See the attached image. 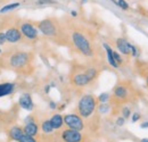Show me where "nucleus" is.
Segmentation results:
<instances>
[{
    "mask_svg": "<svg viewBox=\"0 0 148 142\" xmlns=\"http://www.w3.org/2000/svg\"><path fill=\"white\" fill-rule=\"evenodd\" d=\"M140 118H141V115H140L139 113H133V114L131 115V122H132V123L138 122Z\"/></svg>",
    "mask_w": 148,
    "mask_h": 142,
    "instance_id": "nucleus-27",
    "label": "nucleus"
},
{
    "mask_svg": "<svg viewBox=\"0 0 148 142\" xmlns=\"http://www.w3.org/2000/svg\"><path fill=\"white\" fill-rule=\"evenodd\" d=\"M18 105L21 106V108H23L27 111H32L34 109V104H33V100H32V97L30 93L21 94L18 99Z\"/></svg>",
    "mask_w": 148,
    "mask_h": 142,
    "instance_id": "nucleus-13",
    "label": "nucleus"
},
{
    "mask_svg": "<svg viewBox=\"0 0 148 142\" xmlns=\"http://www.w3.org/2000/svg\"><path fill=\"white\" fill-rule=\"evenodd\" d=\"M121 114H122V117H124L125 119H128L130 116L132 115V113H131V109H130L128 106H124L122 108V110H121Z\"/></svg>",
    "mask_w": 148,
    "mask_h": 142,
    "instance_id": "nucleus-22",
    "label": "nucleus"
},
{
    "mask_svg": "<svg viewBox=\"0 0 148 142\" xmlns=\"http://www.w3.org/2000/svg\"><path fill=\"white\" fill-rule=\"evenodd\" d=\"M120 8H122L123 10H128L130 7H129V3L125 1V0H117V5Z\"/></svg>",
    "mask_w": 148,
    "mask_h": 142,
    "instance_id": "nucleus-25",
    "label": "nucleus"
},
{
    "mask_svg": "<svg viewBox=\"0 0 148 142\" xmlns=\"http://www.w3.org/2000/svg\"><path fill=\"white\" fill-rule=\"evenodd\" d=\"M146 85H147V88H148V75L146 76Z\"/></svg>",
    "mask_w": 148,
    "mask_h": 142,
    "instance_id": "nucleus-36",
    "label": "nucleus"
},
{
    "mask_svg": "<svg viewBox=\"0 0 148 142\" xmlns=\"http://www.w3.org/2000/svg\"><path fill=\"white\" fill-rule=\"evenodd\" d=\"M18 142H39V141H38L37 138H34V137H30V135L24 134V135L19 139Z\"/></svg>",
    "mask_w": 148,
    "mask_h": 142,
    "instance_id": "nucleus-23",
    "label": "nucleus"
},
{
    "mask_svg": "<svg viewBox=\"0 0 148 142\" xmlns=\"http://www.w3.org/2000/svg\"><path fill=\"white\" fill-rule=\"evenodd\" d=\"M71 40L72 44L74 46L75 50L79 51L82 56L84 57H92L95 55V48H93L92 41L90 38L84 34V32L74 30L71 33Z\"/></svg>",
    "mask_w": 148,
    "mask_h": 142,
    "instance_id": "nucleus-2",
    "label": "nucleus"
},
{
    "mask_svg": "<svg viewBox=\"0 0 148 142\" xmlns=\"http://www.w3.org/2000/svg\"><path fill=\"white\" fill-rule=\"evenodd\" d=\"M39 31L49 39H59L63 36V30L56 18H45L38 23Z\"/></svg>",
    "mask_w": 148,
    "mask_h": 142,
    "instance_id": "nucleus-4",
    "label": "nucleus"
},
{
    "mask_svg": "<svg viewBox=\"0 0 148 142\" xmlns=\"http://www.w3.org/2000/svg\"><path fill=\"white\" fill-rule=\"evenodd\" d=\"M138 55H139V50H138V48H137L136 46H133V44H132V46H131V56L136 58V57H138Z\"/></svg>",
    "mask_w": 148,
    "mask_h": 142,
    "instance_id": "nucleus-28",
    "label": "nucleus"
},
{
    "mask_svg": "<svg viewBox=\"0 0 148 142\" xmlns=\"http://www.w3.org/2000/svg\"><path fill=\"white\" fill-rule=\"evenodd\" d=\"M5 34H6V40H7V42H9V43H12V44L21 42L22 39H23V36H22V33H21L19 27H16V26L9 27V29L5 32Z\"/></svg>",
    "mask_w": 148,
    "mask_h": 142,
    "instance_id": "nucleus-11",
    "label": "nucleus"
},
{
    "mask_svg": "<svg viewBox=\"0 0 148 142\" xmlns=\"http://www.w3.org/2000/svg\"><path fill=\"white\" fill-rule=\"evenodd\" d=\"M6 42H7V40H6V34H5V32L0 31V47L3 46Z\"/></svg>",
    "mask_w": 148,
    "mask_h": 142,
    "instance_id": "nucleus-29",
    "label": "nucleus"
},
{
    "mask_svg": "<svg viewBox=\"0 0 148 142\" xmlns=\"http://www.w3.org/2000/svg\"><path fill=\"white\" fill-rule=\"evenodd\" d=\"M19 5H21L19 2H13V3L6 5V6H3V7L0 9V13L3 14V13H7V12H10V10H13V9H16Z\"/></svg>",
    "mask_w": 148,
    "mask_h": 142,
    "instance_id": "nucleus-21",
    "label": "nucleus"
},
{
    "mask_svg": "<svg viewBox=\"0 0 148 142\" xmlns=\"http://www.w3.org/2000/svg\"><path fill=\"white\" fill-rule=\"evenodd\" d=\"M140 142H148V139H147V138H145V139H141V140H140Z\"/></svg>",
    "mask_w": 148,
    "mask_h": 142,
    "instance_id": "nucleus-35",
    "label": "nucleus"
},
{
    "mask_svg": "<svg viewBox=\"0 0 148 142\" xmlns=\"http://www.w3.org/2000/svg\"><path fill=\"white\" fill-rule=\"evenodd\" d=\"M55 142H86V135L80 131L65 127L60 131H57Z\"/></svg>",
    "mask_w": 148,
    "mask_h": 142,
    "instance_id": "nucleus-5",
    "label": "nucleus"
},
{
    "mask_svg": "<svg viewBox=\"0 0 148 142\" xmlns=\"http://www.w3.org/2000/svg\"><path fill=\"white\" fill-rule=\"evenodd\" d=\"M3 66L12 71H25L30 67L32 55L26 51H15L3 56Z\"/></svg>",
    "mask_w": 148,
    "mask_h": 142,
    "instance_id": "nucleus-1",
    "label": "nucleus"
},
{
    "mask_svg": "<svg viewBox=\"0 0 148 142\" xmlns=\"http://www.w3.org/2000/svg\"><path fill=\"white\" fill-rule=\"evenodd\" d=\"M113 57H114V60L116 61V64H117L119 66L123 64V58L121 57V55H120V53H117V51L113 50Z\"/></svg>",
    "mask_w": 148,
    "mask_h": 142,
    "instance_id": "nucleus-24",
    "label": "nucleus"
},
{
    "mask_svg": "<svg viewBox=\"0 0 148 142\" xmlns=\"http://www.w3.org/2000/svg\"><path fill=\"white\" fill-rule=\"evenodd\" d=\"M140 127H141V128H148V121L147 122H143V123L140 124Z\"/></svg>",
    "mask_w": 148,
    "mask_h": 142,
    "instance_id": "nucleus-32",
    "label": "nucleus"
},
{
    "mask_svg": "<svg viewBox=\"0 0 148 142\" xmlns=\"http://www.w3.org/2000/svg\"><path fill=\"white\" fill-rule=\"evenodd\" d=\"M98 104L99 102L97 100V97H95L93 94H84L77 102L76 114L80 115L83 119H89L97 110Z\"/></svg>",
    "mask_w": 148,
    "mask_h": 142,
    "instance_id": "nucleus-3",
    "label": "nucleus"
},
{
    "mask_svg": "<svg viewBox=\"0 0 148 142\" xmlns=\"http://www.w3.org/2000/svg\"><path fill=\"white\" fill-rule=\"evenodd\" d=\"M129 96V88L127 85H124V84H119L113 90V98L116 99L119 102H123V101L128 100Z\"/></svg>",
    "mask_w": 148,
    "mask_h": 142,
    "instance_id": "nucleus-10",
    "label": "nucleus"
},
{
    "mask_svg": "<svg viewBox=\"0 0 148 142\" xmlns=\"http://www.w3.org/2000/svg\"><path fill=\"white\" fill-rule=\"evenodd\" d=\"M64 126L71 130L82 132L86 128V123H84V119L80 115L75 113H71V114L64 115Z\"/></svg>",
    "mask_w": 148,
    "mask_h": 142,
    "instance_id": "nucleus-6",
    "label": "nucleus"
},
{
    "mask_svg": "<svg viewBox=\"0 0 148 142\" xmlns=\"http://www.w3.org/2000/svg\"><path fill=\"white\" fill-rule=\"evenodd\" d=\"M71 15H72L73 17H76V16H77V13H76L75 10H72V12H71Z\"/></svg>",
    "mask_w": 148,
    "mask_h": 142,
    "instance_id": "nucleus-34",
    "label": "nucleus"
},
{
    "mask_svg": "<svg viewBox=\"0 0 148 142\" xmlns=\"http://www.w3.org/2000/svg\"><path fill=\"white\" fill-rule=\"evenodd\" d=\"M125 118L124 117H122V116H119L117 118H116V121H115V124L117 125V126H123V125L125 124Z\"/></svg>",
    "mask_w": 148,
    "mask_h": 142,
    "instance_id": "nucleus-26",
    "label": "nucleus"
},
{
    "mask_svg": "<svg viewBox=\"0 0 148 142\" xmlns=\"http://www.w3.org/2000/svg\"><path fill=\"white\" fill-rule=\"evenodd\" d=\"M103 47H104V49H105V51H106V56H107V61H108V64L111 65L112 67H114V68H119L120 66H119V65L116 64V61L114 60V57H113V49L110 47V44H107V43H103Z\"/></svg>",
    "mask_w": 148,
    "mask_h": 142,
    "instance_id": "nucleus-18",
    "label": "nucleus"
},
{
    "mask_svg": "<svg viewBox=\"0 0 148 142\" xmlns=\"http://www.w3.org/2000/svg\"><path fill=\"white\" fill-rule=\"evenodd\" d=\"M1 51H2V50H1V48H0V53H1Z\"/></svg>",
    "mask_w": 148,
    "mask_h": 142,
    "instance_id": "nucleus-37",
    "label": "nucleus"
},
{
    "mask_svg": "<svg viewBox=\"0 0 148 142\" xmlns=\"http://www.w3.org/2000/svg\"><path fill=\"white\" fill-rule=\"evenodd\" d=\"M70 82L74 88H84V87L91 84L89 77L86 74V68L74 70L70 76Z\"/></svg>",
    "mask_w": 148,
    "mask_h": 142,
    "instance_id": "nucleus-7",
    "label": "nucleus"
},
{
    "mask_svg": "<svg viewBox=\"0 0 148 142\" xmlns=\"http://www.w3.org/2000/svg\"><path fill=\"white\" fill-rule=\"evenodd\" d=\"M49 108L55 110V109H57V104H56L55 101H49Z\"/></svg>",
    "mask_w": 148,
    "mask_h": 142,
    "instance_id": "nucleus-31",
    "label": "nucleus"
},
{
    "mask_svg": "<svg viewBox=\"0 0 148 142\" xmlns=\"http://www.w3.org/2000/svg\"><path fill=\"white\" fill-rule=\"evenodd\" d=\"M8 138L9 140H13V141H19V139L24 135V131H23V127H21L18 125H13L9 131H8Z\"/></svg>",
    "mask_w": 148,
    "mask_h": 142,
    "instance_id": "nucleus-15",
    "label": "nucleus"
},
{
    "mask_svg": "<svg viewBox=\"0 0 148 142\" xmlns=\"http://www.w3.org/2000/svg\"><path fill=\"white\" fill-rule=\"evenodd\" d=\"M111 107L112 106L108 104V102H106V104H99L98 107H97V110H98V113H99V114L105 115V114H107V113L110 111Z\"/></svg>",
    "mask_w": 148,
    "mask_h": 142,
    "instance_id": "nucleus-20",
    "label": "nucleus"
},
{
    "mask_svg": "<svg viewBox=\"0 0 148 142\" xmlns=\"http://www.w3.org/2000/svg\"><path fill=\"white\" fill-rule=\"evenodd\" d=\"M39 130H40V126H39V122L36 118V116L29 115L24 121V126H23L24 134L37 138L39 135Z\"/></svg>",
    "mask_w": 148,
    "mask_h": 142,
    "instance_id": "nucleus-8",
    "label": "nucleus"
},
{
    "mask_svg": "<svg viewBox=\"0 0 148 142\" xmlns=\"http://www.w3.org/2000/svg\"><path fill=\"white\" fill-rule=\"evenodd\" d=\"M38 3L39 5H53L56 3L55 0H38Z\"/></svg>",
    "mask_w": 148,
    "mask_h": 142,
    "instance_id": "nucleus-30",
    "label": "nucleus"
},
{
    "mask_svg": "<svg viewBox=\"0 0 148 142\" xmlns=\"http://www.w3.org/2000/svg\"><path fill=\"white\" fill-rule=\"evenodd\" d=\"M115 43H116L117 50L122 53V55H125V56H130L131 55V46L132 44L130 43L127 39H124V38H117L116 41H115Z\"/></svg>",
    "mask_w": 148,
    "mask_h": 142,
    "instance_id": "nucleus-14",
    "label": "nucleus"
},
{
    "mask_svg": "<svg viewBox=\"0 0 148 142\" xmlns=\"http://www.w3.org/2000/svg\"><path fill=\"white\" fill-rule=\"evenodd\" d=\"M50 123L53 125L55 131H60L64 127V116L60 115L59 113H55L50 118H49Z\"/></svg>",
    "mask_w": 148,
    "mask_h": 142,
    "instance_id": "nucleus-16",
    "label": "nucleus"
},
{
    "mask_svg": "<svg viewBox=\"0 0 148 142\" xmlns=\"http://www.w3.org/2000/svg\"><path fill=\"white\" fill-rule=\"evenodd\" d=\"M40 128H41V132H42L43 138H49V139H51L53 141L55 142L56 133H55L54 127H53V125L50 123V121H49V118H46V119L41 121V123H40Z\"/></svg>",
    "mask_w": 148,
    "mask_h": 142,
    "instance_id": "nucleus-12",
    "label": "nucleus"
},
{
    "mask_svg": "<svg viewBox=\"0 0 148 142\" xmlns=\"http://www.w3.org/2000/svg\"><path fill=\"white\" fill-rule=\"evenodd\" d=\"M49 91H50V85H46V87H45V93L48 94Z\"/></svg>",
    "mask_w": 148,
    "mask_h": 142,
    "instance_id": "nucleus-33",
    "label": "nucleus"
},
{
    "mask_svg": "<svg viewBox=\"0 0 148 142\" xmlns=\"http://www.w3.org/2000/svg\"><path fill=\"white\" fill-rule=\"evenodd\" d=\"M14 91H15V84L14 83H12V82L0 83V98L9 96V94L14 93Z\"/></svg>",
    "mask_w": 148,
    "mask_h": 142,
    "instance_id": "nucleus-17",
    "label": "nucleus"
},
{
    "mask_svg": "<svg viewBox=\"0 0 148 142\" xmlns=\"http://www.w3.org/2000/svg\"><path fill=\"white\" fill-rule=\"evenodd\" d=\"M111 99H112L111 94L107 93V92H103V93H100V94L97 97V100H98L99 104H106V102H108Z\"/></svg>",
    "mask_w": 148,
    "mask_h": 142,
    "instance_id": "nucleus-19",
    "label": "nucleus"
},
{
    "mask_svg": "<svg viewBox=\"0 0 148 142\" xmlns=\"http://www.w3.org/2000/svg\"><path fill=\"white\" fill-rule=\"evenodd\" d=\"M19 30L21 33L24 38H26L27 40H37L38 39V30L36 29V26L33 24H31L30 22H22L19 24Z\"/></svg>",
    "mask_w": 148,
    "mask_h": 142,
    "instance_id": "nucleus-9",
    "label": "nucleus"
}]
</instances>
